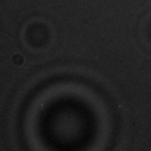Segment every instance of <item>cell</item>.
<instances>
[{
	"label": "cell",
	"mask_w": 151,
	"mask_h": 151,
	"mask_svg": "<svg viewBox=\"0 0 151 151\" xmlns=\"http://www.w3.org/2000/svg\"><path fill=\"white\" fill-rule=\"evenodd\" d=\"M141 34H142V40L144 43L151 47V16H148L144 24H142V28H141Z\"/></svg>",
	"instance_id": "7a4b0ae2"
},
{
	"label": "cell",
	"mask_w": 151,
	"mask_h": 151,
	"mask_svg": "<svg viewBox=\"0 0 151 151\" xmlns=\"http://www.w3.org/2000/svg\"><path fill=\"white\" fill-rule=\"evenodd\" d=\"M53 34L50 27L43 21H34L27 25L24 31V41L32 50H43L50 46Z\"/></svg>",
	"instance_id": "6da1fadb"
}]
</instances>
